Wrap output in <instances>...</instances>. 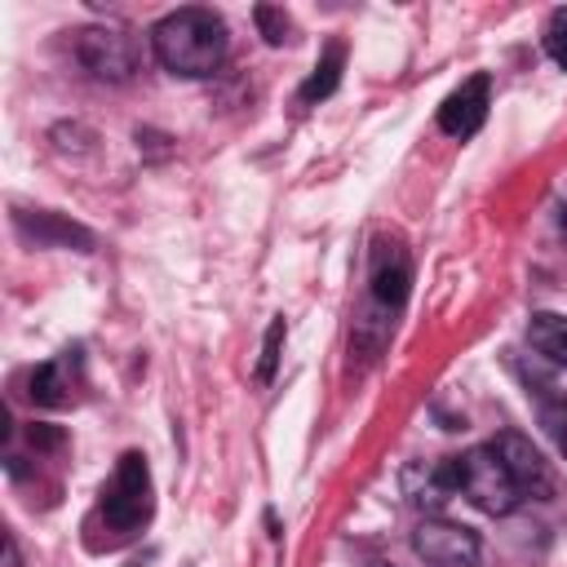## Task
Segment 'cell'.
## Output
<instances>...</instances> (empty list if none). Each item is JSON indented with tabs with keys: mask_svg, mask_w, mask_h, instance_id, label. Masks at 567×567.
Returning <instances> with one entry per match:
<instances>
[{
	"mask_svg": "<svg viewBox=\"0 0 567 567\" xmlns=\"http://www.w3.org/2000/svg\"><path fill=\"white\" fill-rule=\"evenodd\" d=\"M13 221H18V230H22L27 239H35V244H62V248H80V252L93 248V230L66 221V217H58V213H44V208H35V213H31V208H18Z\"/></svg>",
	"mask_w": 567,
	"mask_h": 567,
	"instance_id": "30bf717a",
	"label": "cell"
},
{
	"mask_svg": "<svg viewBox=\"0 0 567 567\" xmlns=\"http://www.w3.org/2000/svg\"><path fill=\"white\" fill-rule=\"evenodd\" d=\"M492 452L505 461V470H509V478L518 483V492L527 496H545L549 492V465L540 461V452L532 447V439H523L518 430H505V434H496V443H492Z\"/></svg>",
	"mask_w": 567,
	"mask_h": 567,
	"instance_id": "52a82bcc",
	"label": "cell"
},
{
	"mask_svg": "<svg viewBox=\"0 0 567 567\" xmlns=\"http://www.w3.org/2000/svg\"><path fill=\"white\" fill-rule=\"evenodd\" d=\"M527 341L536 354H545L549 363L567 368V315L558 310H536L532 323H527Z\"/></svg>",
	"mask_w": 567,
	"mask_h": 567,
	"instance_id": "8fae6325",
	"label": "cell"
},
{
	"mask_svg": "<svg viewBox=\"0 0 567 567\" xmlns=\"http://www.w3.org/2000/svg\"><path fill=\"white\" fill-rule=\"evenodd\" d=\"M102 514L111 527L128 532L137 523L151 518V470H146V456L142 452H124L120 465H115V478L102 496Z\"/></svg>",
	"mask_w": 567,
	"mask_h": 567,
	"instance_id": "277c9868",
	"label": "cell"
},
{
	"mask_svg": "<svg viewBox=\"0 0 567 567\" xmlns=\"http://www.w3.org/2000/svg\"><path fill=\"white\" fill-rule=\"evenodd\" d=\"M151 49H155V58H159L164 71L199 80V75H213L226 62L230 35H226V22L213 9L186 4V9L164 13L151 27Z\"/></svg>",
	"mask_w": 567,
	"mask_h": 567,
	"instance_id": "6da1fadb",
	"label": "cell"
},
{
	"mask_svg": "<svg viewBox=\"0 0 567 567\" xmlns=\"http://www.w3.org/2000/svg\"><path fill=\"white\" fill-rule=\"evenodd\" d=\"M403 492L412 505H430L439 509L452 492H461V456H443V461H421V465H408L403 470Z\"/></svg>",
	"mask_w": 567,
	"mask_h": 567,
	"instance_id": "ba28073f",
	"label": "cell"
},
{
	"mask_svg": "<svg viewBox=\"0 0 567 567\" xmlns=\"http://www.w3.org/2000/svg\"><path fill=\"white\" fill-rule=\"evenodd\" d=\"M66 381H62V363L53 359V363H40L35 372H31V399L40 403V408H58V403H66Z\"/></svg>",
	"mask_w": 567,
	"mask_h": 567,
	"instance_id": "4fadbf2b",
	"label": "cell"
},
{
	"mask_svg": "<svg viewBox=\"0 0 567 567\" xmlns=\"http://www.w3.org/2000/svg\"><path fill=\"white\" fill-rule=\"evenodd\" d=\"M71 49H75L80 66L89 75H97V80L124 84L137 71V44H133V35H124L115 27H80L75 40H71Z\"/></svg>",
	"mask_w": 567,
	"mask_h": 567,
	"instance_id": "3957f363",
	"label": "cell"
},
{
	"mask_svg": "<svg viewBox=\"0 0 567 567\" xmlns=\"http://www.w3.org/2000/svg\"><path fill=\"white\" fill-rule=\"evenodd\" d=\"M31 443H35V447H58V443H62V434H58V430H49V425H31Z\"/></svg>",
	"mask_w": 567,
	"mask_h": 567,
	"instance_id": "ac0fdd59",
	"label": "cell"
},
{
	"mask_svg": "<svg viewBox=\"0 0 567 567\" xmlns=\"http://www.w3.org/2000/svg\"><path fill=\"white\" fill-rule=\"evenodd\" d=\"M540 425L554 434V443L567 452V399H558V394H545L540 399Z\"/></svg>",
	"mask_w": 567,
	"mask_h": 567,
	"instance_id": "9a60e30c",
	"label": "cell"
},
{
	"mask_svg": "<svg viewBox=\"0 0 567 567\" xmlns=\"http://www.w3.org/2000/svg\"><path fill=\"white\" fill-rule=\"evenodd\" d=\"M487 97H492V80L487 75H470L456 93L443 97L439 106V128L447 137H470L478 133V124L487 120Z\"/></svg>",
	"mask_w": 567,
	"mask_h": 567,
	"instance_id": "8992f818",
	"label": "cell"
},
{
	"mask_svg": "<svg viewBox=\"0 0 567 567\" xmlns=\"http://www.w3.org/2000/svg\"><path fill=\"white\" fill-rule=\"evenodd\" d=\"M341 66H346V49H341V44H328L323 58L315 62L310 80L301 84V102H306V106H310V102H323V97L341 84Z\"/></svg>",
	"mask_w": 567,
	"mask_h": 567,
	"instance_id": "7c38bea8",
	"label": "cell"
},
{
	"mask_svg": "<svg viewBox=\"0 0 567 567\" xmlns=\"http://www.w3.org/2000/svg\"><path fill=\"white\" fill-rule=\"evenodd\" d=\"M0 567H18V545H13V536H4V563Z\"/></svg>",
	"mask_w": 567,
	"mask_h": 567,
	"instance_id": "d6986e66",
	"label": "cell"
},
{
	"mask_svg": "<svg viewBox=\"0 0 567 567\" xmlns=\"http://www.w3.org/2000/svg\"><path fill=\"white\" fill-rule=\"evenodd\" d=\"M412 549L430 563V567H474L483 545L470 527L447 523V518H421L412 532Z\"/></svg>",
	"mask_w": 567,
	"mask_h": 567,
	"instance_id": "5b68a950",
	"label": "cell"
},
{
	"mask_svg": "<svg viewBox=\"0 0 567 567\" xmlns=\"http://www.w3.org/2000/svg\"><path fill=\"white\" fill-rule=\"evenodd\" d=\"M284 337H288V323L284 319H270L266 328V341H261V359H257V381H275V368H279V350H284Z\"/></svg>",
	"mask_w": 567,
	"mask_h": 567,
	"instance_id": "5bb4252c",
	"label": "cell"
},
{
	"mask_svg": "<svg viewBox=\"0 0 567 567\" xmlns=\"http://www.w3.org/2000/svg\"><path fill=\"white\" fill-rule=\"evenodd\" d=\"M545 53L567 71V9H558L549 18V27H545Z\"/></svg>",
	"mask_w": 567,
	"mask_h": 567,
	"instance_id": "e0dca14e",
	"label": "cell"
},
{
	"mask_svg": "<svg viewBox=\"0 0 567 567\" xmlns=\"http://www.w3.org/2000/svg\"><path fill=\"white\" fill-rule=\"evenodd\" d=\"M461 492H465L483 514H509V509L523 501L518 483L509 478V470H505V461L492 452V443L470 447V452L461 456Z\"/></svg>",
	"mask_w": 567,
	"mask_h": 567,
	"instance_id": "7a4b0ae2",
	"label": "cell"
},
{
	"mask_svg": "<svg viewBox=\"0 0 567 567\" xmlns=\"http://www.w3.org/2000/svg\"><path fill=\"white\" fill-rule=\"evenodd\" d=\"M558 230H563V239H567V204L558 208Z\"/></svg>",
	"mask_w": 567,
	"mask_h": 567,
	"instance_id": "ffe728a7",
	"label": "cell"
},
{
	"mask_svg": "<svg viewBox=\"0 0 567 567\" xmlns=\"http://www.w3.org/2000/svg\"><path fill=\"white\" fill-rule=\"evenodd\" d=\"M252 18H257V27H261L266 44H284V40H288V31H292L288 13H284V9H275V4H257V9H252Z\"/></svg>",
	"mask_w": 567,
	"mask_h": 567,
	"instance_id": "2e32d148",
	"label": "cell"
},
{
	"mask_svg": "<svg viewBox=\"0 0 567 567\" xmlns=\"http://www.w3.org/2000/svg\"><path fill=\"white\" fill-rule=\"evenodd\" d=\"M408 284H412V266L403 257V248H385L377 244V257H372V306L381 315H394L408 297Z\"/></svg>",
	"mask_w": 567,
	"mask_h": 567,
	"instance_id": "9c48e42d",
	"label": "cell"
}]
</instances>
